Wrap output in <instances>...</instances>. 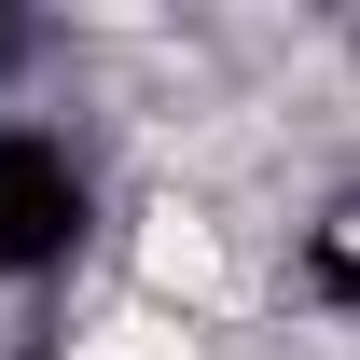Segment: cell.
<instances>
[{
    "mask_svg": "<svg viewBox=\"0 0 360 360\" xmlns=\"http://www.w3.org/2000/svg\"><path fill=\"white\" fill-rule=\"evenodd\" d=\"M56 360H236V347L194 333V319H167V305H139L125 277H97V291L56 305Z\"/></svg>",
    "mask_w": 360,
    "mask_h": 360,
    "instance_id": "7a4b0ae2",
    "label": "cell"
},
{
    "mask_svg": "<svg viewBox=\"0 0 360 360\" xmlns=\"http://www.w3.org/2000/svg\"><path fill=\"white\" fill-rule=\"evenodd\" d=\"M111 277H125L139 305L194 319V333H250L277 291V250L250 208H222V194H180V180H125V236H111Z\"/></svg>",
    "mask_w": 360,
    "mask_h": 360,
    "instance_id": "6da1fadb",
    "label": "cell"
}]
</instances>
